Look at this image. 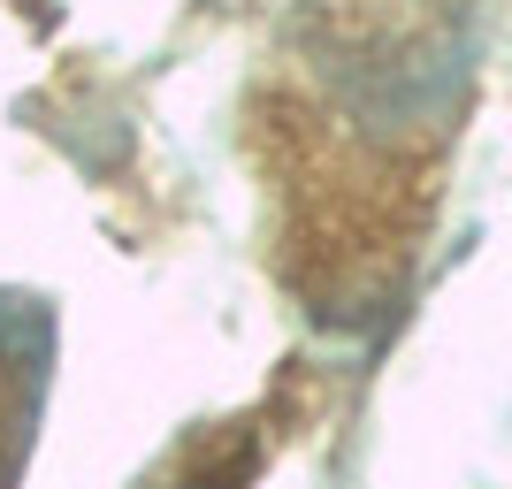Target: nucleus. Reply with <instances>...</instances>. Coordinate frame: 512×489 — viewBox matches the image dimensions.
<instances>
[]
</instances>
